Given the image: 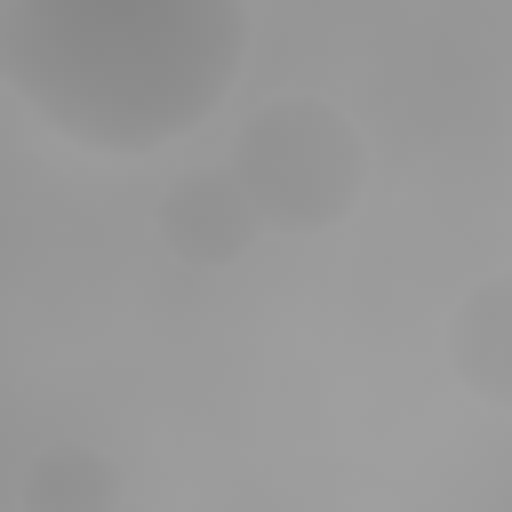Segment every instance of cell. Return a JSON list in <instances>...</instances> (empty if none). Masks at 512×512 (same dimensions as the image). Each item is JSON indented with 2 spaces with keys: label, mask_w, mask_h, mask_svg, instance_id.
<instances>
[{
  "label": "cell",
  "mask_w": 512,
  "mask_h": 512,
  "mask_svg": "<svg viewBox=\"0 0 512 512\" xmlns=\"http://www.w3.org/2000/svg\"><path fill=\"white\" fill-rule=\"evenodd\" d=\"M248 0H0V88L64 144L144 160L224 112Z\"/></svg>",
  "instance_id": "6da1fadb"
},
{
  "label": "cell",
  "mask_w": 512,
  "mask_h": 512,
  "mask_svg": "<svg viewBox=\"0 0 512 512\" xmlns=\"http://www.w3.org/2000/svg\"><path fill=\"white\" fill-rule=\"evenodd\" d=\"M224 168L240 176V192H248L264 232L312 240V232H336L360 208V192H368V136H360V120L336 96L288 88V96H264L240 120Z\"/></svg>",
  "instance_id": "7a4b0ae2"
},
{
  "label": "cell",
  "mask_w": 512,
  "mask_h": 512,
  "mask_svg": "<svg viewBox=\"0 0 512 512\" xmlns=\"http://www.w3.org/2000/svg\"><path fill=\"white\" fill-rule=\"evenodd\" d=\"M152 232H160V248H168L176 264H200V272H224V264H240V256L264 240L256 208H248V192H240V176H232L224 160L184 168V176L152 200Z\"/></svg>",
  "instance_id": "3957f363"
},
{
  "label": "cell",
  "mask_w": 512,
  "mask_h": 512,
  "mask_svg": "<svg viewBox=\"0 0 512 512\" xmlns=\"http://www.w3.org/2000/svg\"><path fill=\"white\" fill-rule=\"evenodd\" d=\"M448 376L480 408L512 416V272H480L448 304Z\"/></svg>",
  "instance_id": "277c9868"
},
{
  "label": "cell",
  "mask_w": 512,
  "mask_h": 512,
  "mask_svg": "<svg viewBox=\"0 0 512 512\" xmlns=\"http://www.w3.org/2000/svg\"><path fill=\"white\" fill-rule=\"evenodd\" d=\"M16 504L24 512H120L128 504V472L88 440H56L16 472Z\"/></svg>",
  "instance_id": "5b68a950"
},
{
  "label": "cell",
  "mask_w": 512,
  "mask_h": 512,
  "mask_svg": "<svg viewBox=\"0 0 512 512\" xmlns=\"http://www.w3.org/2000/svg\"><path fill=\"white\" fill-rule=\"evenodd\" d=\"M120 512H152V504H136V496H128V504H120Z\"/></svg>",
  "instance_id": "8992f818"
}]
</instances>
